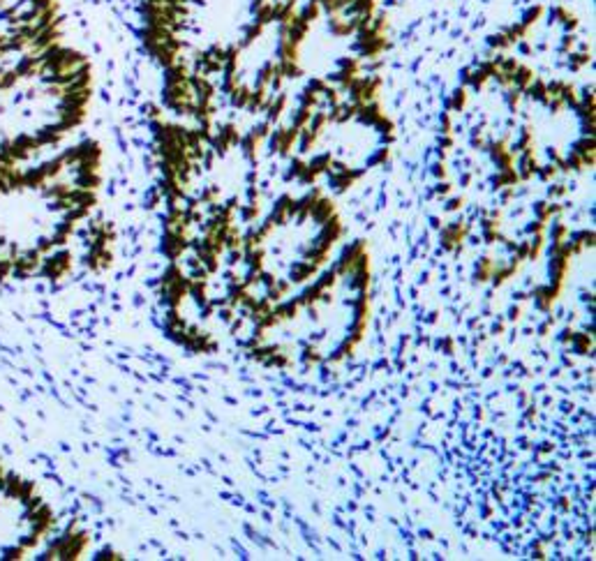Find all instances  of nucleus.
<instances>
[{"label":"nucleus","mask_w":596,"mask_h":561,"mask_svg":"<svg viewBox=\"0 0 596 561\" xmlns=\"http://www.w3.org/2000/svg\"><path fill=\"white\" fill-rule=\"evenodd\" d=\"M95 143L0 171V277H60L70 240L95 206L99 185Z\"/></svg>","instance_id":"nucleus-1"},{"label":"nucleus","mask_w":596,"mask_h":561,"mask_svg":"<svg viewBox=\"0 0 596 561\" xmlns=\"http://www.w3.org/2000/svg\"><path fill=\"white\" fill-rule=\"evenodd\" d=\"M90 65L65 44L0 72V171L51 155L86 118Z\"/></svg>","instance_id":"nucleus-2"},{"label":"nucleus","mask_w":596,"mask_h":561,"mask_svg":"<svg viewBox=\"0 0 596 561\" xmlns=\"http://www.w3.org/2000/svg\"><path fill=\"white\" fill-rule=\"evenodd\" d=\"M60 0H0V72L60 44Z\"/></svg>","instance_id":"nucleus-3"}]
</instances>
